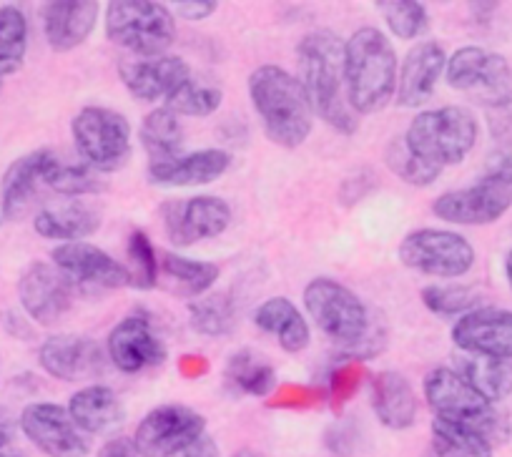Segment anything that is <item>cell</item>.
<instances>
[{"mask_svg": "<svg viewBox=\"0 0 512 457\" xmlns=\"http://www.w3.org/2000/svg\"><path fill=\"white\" fill-rule=\"evenodd\" d=\"M304 309L352 362L369 360L387 345L382 319L372 317L367 304L337 279H312L304 287Z\"/></svg>", "mask_w": 512, "mask_h": 457, "instance_id": "6da1fadb", "label": "cell"}, {"mask_svg": "<svg viewBox=\"0 0 512 457\" xmlns=\"http://www.w3.org/2000/svg\"><path fill=\"white\" fill-rule=\"evenodd\" d=\"M297 71L319 119L342 136L357 134L359 119L344 83V43L337 33L327 28L307 33L297 46Z\"/></svg>", "mask_w": 512, "mask_h": 457, "instance_id": "7a4b0ae2", "label": "cell"}, {"mask_svg": "<svg viewBox=\"0 0 512 457\" xmlns=\"http://www.w3.org/2000/svg\"><path fill=\"white\" fill-rule=\"evenodd\" d=\"M249 98L272 144L299 149L309 139L317 113L299 78L287 68L267 63L251 71Z\"/></svg>", "mask_w": 512, "mask_h": 457, "instance_id": "3957f363", "label": "cell"}, {"mask_svg": "<svg viewBox=\"0 0 512 457\" xmlns=\"http://www.w3.org/2000/svg\"><path fill=\"white\" fill-rule=\"evenodd\" d=\"M397 53L379 28L364 26L344 43V83L352 111L377 113L395 98Z\"/></svg>", "mask_w": 512, "mask_h": 457, "instance_id": "277c9868", "label": "cell"}, {"mask_svg": "<svg viewBox=\"0 0 512 457\" xmlns=\"http://www.w3.org/2000/svg\"><path fill=\"white\" fill-rule=\"evenodd\" d=\"M512 209V149L495 151L475 184L445 191L435 199L437 219L457 226H487Z\"/></svg>", "mask_w": 512, "mask_h": 457, "instance_id": "5b68a950", "label": "cell"}, {"mask_svg": "<svg viewBox=\"0 0 512 457\" xmlns=\"http://www.w3.org/2000/svg\"><path fill=\"white\" fill-rule=\"evenodd\" d=\"M425 400L435 417L457 422L485 435L492 445L510 440V417L477 395L452 367H437L425 377Z\"/></svg>", "mask_w": 512, "mask_h": 457, "instance_id": "8992f818", "label": "cell"}, {"mask_svg": "<svg viewBox=\"0 0 512 457\" xmlns=\"http://www.w3.org/2000/svg\"><path fill=\"white\" fill-rule=\"evenodd\" d=\"M477 139L480 124L465 106H442L417 113L405 134L407 146L437 169L462 164L475 149Z\"/></svg>", "mask_w": 512, "mask_h": 457, "instance_id": "52a82bcc", "label": "cell"}, {"mask_svg": "<svg viewBox=\"0 0 512 457\" xmlns=\"http://www.w3.org/2000/svg\"><path fill=\"white\" fill-rule=\"evenodd\" d=\"M106 36L134 58L164 56L176 38V18L156 0H116L106 6Z\"/></svg>", "mask_w": 512, "mask_h": 457, "instance_id": "ba28073f", "label": "cell"}, {"mask_svg": "<svg viewBox=\"0 0 512 457\" xmlns=\"http://www.w3.org/2000/svg\"><path fill=\"white\" fill-rule=\"evenodd\" d=\"M73 144L96 174H113L131 159V124L106 106H83L71 121Z\"/></svg>", "mask_w": 512, "mask_h": 457, "instance_id": "9c48e42d", "label": "cell"}, {"mask_svg": "<svg viewBox=\"0 0 512 457\" xmlns=\"http://www.w3.org/2000/svg\"><path fill=\"white\" fill-rule=\"evenodd\" d=\"M445 78L450 88L467 93L490 111L512 106V68L505 56L482 46H462L447 56Z\"/></svg>", "mask_w": 512, "mask_h": 457, "instance_id": "30bf717a", "label": "cell"}, {"mask_svg": "<svg viewBox=\"0 0 512 457\" xmlns=\"http://www.w3.org/2000/svg\"><path fill=\"white\" fill-rule=\"evenodd\" d=\"M475 259V247L447 229H415L400 244V262L427 277L460 279L475 267Z\"/></svg>", "mask_w": 512, "mask_h": 457, "instance_id": "8fae6325", "label": "cell"}, {"mask_svg": "<svg viewBox=\"0 0 512 457\" xmlns=\"http://www.w3.org/2000/svg\"><path fill=\"white\" fill-rule=\"evenodd\" d=\"M206 435V420L186 405H161L139 422L134 447L139 457H174Z\"/></svg>", "mask_w": 512, "mask_h": 457, "instance_id": "7c38bea8", "label": "cell"}, {"mask_svg": "<svg viewBox=\"0 0 512 457\" xmlns=\"http://www.w3.org/2000/svg\"><path fill=\"white\" fill-rule=\"evenodd\" d=\"M161 224L174 247H194L216 239L229 229L231 206L219 196H191L161 204Z\"/></svg>", "mask_w": 512, "mask_h": 457, "instance_id": "4fadbf2b", "label": "cell"}, {"mask_svg": "<svg viewBox=\"0 0 512 457\" xmlns=\"http://www.w3.org/2000/svg\"><path fill=\"white\" fill-rule=\"evenodd\" d=\"M53 267L71 282L76 292H98V289L131 287L126 264L116 262L101 247L88 242L58 244L51 254Z\"/></svg>", "mask_w": 512, "mask_h": 457, "instance_id": "5bb4252c", "label": "cell"}, {"mask_svg": "<svg viewBox=\"0 0 512 457\" xmlns=\"http://www.w3.org/2000/svg\"><path fill=\"white\" fill-rule=\"evenodd\" d=\"M21 430L43 455L48 457H86V432L73 422L68 407L56 402H33L21 412Z\"/></svg>", "mask_w": 512, "mask_h": 457, "instance_id": "9a60e30c", "label": "cell"}, {"mask_svg": "<svg viewBox=\"0 0 512 457\" xmlns=\"http://www.w3.org/2000/svg\"><path fill=\"white\" fill-rule=\"evenodd\" d=\"M452 342L465 355L512 360V312L502 307L472 309L455 322Z\"/></svg>", "mask_w": 512, "mask_h": 457, "instance_id": "2e32d148", "label": "cell"}, {"mask_svg": "<svg viewBox=\"0 0 512 457\" xmlns=\"http://www.w3.org/2000/svg\"><path fill=\"white\" fill-rule=\"evenodd\" d=\"M106 350L113 367L126 375H136V372H144L166 360L164 339L156 334L151 319L141 317V314L123 317L111 329Z\"/></svg>", "mask_w": 512, "mask_h": 457, "instance_id": "e0dca14e", "label": "cell"}, {"mask_svg": "<svg viewBox=\"0 0 512 457\" xmlns=\"http://www.w3.org/2000/svg\"><path fill=\"white\" fill-rule=\"evenodd\" d=\"M76 289L53 264L33 262L18 279V299L28 317L38 324H56L68 314Z\"/></svg>", "mask_w": 512, "mask_h": 457, "instance_id": "ac0fdd59", "label": "cell"}, {"mask_svg": "<svg viewBox=\"0 0 512 457\" xmlns=\"http://www.w3.org/2000/svg\"><path fill=\"white\" fill-rule=\"evenodd\" d=\"M118 76L126 91L144 103L166 101L181 83L191 78V68L179 56L126 58L118 63Z\"/></svg>", "mask_w": 512, "mask_h": 457, "instance_id": "d6986e66", "label": "cell"}, {"mask_svg": "<svg viewBox=\"0 0 512 457\" xmlns=\"http://www.w3.org/2000/svg\"><path fill=\"white\" fill-rule=\"evenodd\" d=\"M38 365L61 382H81L101 375L106 362L101 347L91 337L53 334L38 347Z\"/></svg>", "mask_w": 512, "mask_h": 457, "instance_id": "ffe728a7", "label": "cell"}, {"mask_svg": "<svg viewBox=\"0 0 512 457\" xmlns=\"http://www.w3.org/2000/svg\"><path fill=\"white\" fill-rule=\"evenodd\" d=\"M58 156L48 149L31 151L13 161L0 181V214L18 221L33 209L41 189H46V174Z\"/></svg>", "mask_w": 512, "mask_h": 457, "instance_id": "44dd1931", "label": "cell"}, {"mask_svg": "<svg viewBox=\"0 0 512 457\" xmlns=\"http://www.w3.org/2000/svg\"><path fill=\"white\" fill-rule=\"evenodd\" d=\"M445 66L447 53L437 41H420L410 48L397 73V103L402 108H417L430 101Z\"/></svg>", "mask_w": 512, "mask_h": 457, "instance_id": "7402d4cb", "label": "cell"}, {"mask_svg": "<svg viewBox=\"0 0 512 457\" xmlns=\"http://www.w3.org/2000/svg\"><path fill=\"white\" fill-rule=\"evenodd\" d=\"M231 156L224 149H201L191 154H179L166 161H151V184L186 189V186H206L221 179L229 171Z\"/></svg>", "mask_w": 512, "mask_h": 457, "instance_id": "603a6c76", "label": "cell"}, {"mask_svg": "<svg viewBox=\"0 0 512 457\" xmlns=\"http://www.w3.org/2000/svg\"><path fill=\"white\" fill-rule=\"evenodd\" d=\"M101 6L93 0H53L43 8V33L56 53L83 46L93 33Z\"/></svg>", "mask_w": 512, "mask_h": 457, "instance_id": "cb8c5ba5", "label": "cell"}, {"mask_svg": "<svg viewBox=\"0 0 512 457\" xmlns=\"http://www.w3.org/2000/svg\"><path fill=\"white\" fill-rule=\"evenodd\" d=\"M372 410L390 430H407L417 420V395L400 372L384 370L372 380Z\"/></svg>", "mask_w": 512, "mask_h": 457, "instance_id": "d4e9b609", "label": "cell"}, {"mask_svg": "<svg viewBox=\"0 0 512 457\" xmlns=\"http://www.w3.org/2000/svg\"><path fill=\"white\" fill-rule=\"evenodd\" d=\"M68 412L86 435H108L126 417L121 397L106 385H88L78 390L68 402Z\"/></svg>", "mask_w": 512, "mask_h": 457, "instance_id": "484cf974", "label": "cell"}, {"mask_svg": "<svg viewBox=\"0 0 512 457\" xmlns=\"http://www.w3.org/2000/svg\"><path fill=\"white\" fill-rule=\"evenodd\" d=\"M254 324L262 332L274 334L279 339V347L289 355L307 350L309 339H312L309 322L287 297H272L259 304V309L254 312Z\"/></svg>", "mask_w": 512, "mask_h": 457, "instance_id": "4316f807", "label": "cell"}, {"mask_svg": "<svg viewBox=\"0 0 512 457\" xmlns=\"http://www.w3.org/2000/svg\"><path fill=\"white\" fill-rule=\"evenodd\" d=\"M98 226H101L98 211L81 204V201L46 206V209L38 211L36 219H33V229H36L38 237L61 244L83 242V239L91 237V234L96 232Z\"/></svg>", "mask_w": 512, "mask_h": 457, "instance_id": "83f0119b", "label": "cell"}, {"mask_svg": "<svg viewBox=\"0 0 512 457\" xmlns=\"http://www.w3.org/2000/svg\"><path fill=\"white\" fill-rule=\"evenodd\" d=\"M452 370L485 400L500 405L512 395V360H495V357L465 355L455 357Z\"/></svg>", "mask_w": 512, "mask_h": 457, "instance_id": "f1b7e54d", "label": "cell"}, {"mask_svg": "<svg viewBox=\"0 0 512 457\" xmlns=\"http://www.w3.org/2000/svg\"><path fill=\"white\" fill-rule=\"evenodd\" d=\"M159 277H164L169 292L186 299H199L216 284L219 267L211 262H199V259L166 252L159 259Z\"/></svg>", "mask_w": 512, "mask_h": 457, "instance_id": "f546056e", "label": "cell"}, {"mask_svg": "<svg viewBox=\"0 0 512 457\" xmlns=\"http://www.w3.org/2000/svg\"><path fill=\"white\" fill-rule=\"evenodd\" d=\"M141 146L151 161H166L174 156L184 154V126H181L179 116L171 113L166 106L154 108L144 116L139 129Z\"/></svg>", "mask_w": 512, "mask_h": 457, "instance_id": "4dcf8cb0", "label": "cell"}, {"mask_svg": "<svg viewBox=\"0 0 512 457\" xmlns=\"http://www.w3.org/2000/svg\"><path fill=\"white\" fill-rule=\"evenodd\" d=\"M432 447L437 457H492V442L457 422L432 420Z\"/></svg>", "mask_w": 512, "mask_h": 457, "instance_id": "1f68e13d", "label": "cell"}, {"mask_svg": "<svg viewBox=\"0 0 512 457\" xmlns=\"http://www.w3.org/2000/svg\"><path fill=\"white\" fill-rule=\"evenodd\" d=\"M226 380L244 395L267 397L277 390V370L264 357L244 350L236 352L226 365Z\"/></svg>", "mask_w": 512, "mask_h": 457, "instance_id": "d6a6232c", "label": "cell"}, {"mask_svg": "<svg viewBox=\"0 0 512 457\" xmlns=\"http://www.w3.org/2000/svg\"><path fill=\"white\" fill-rule=\"evenodd\" d=\"M28 51V18L21 8H0V78L21 71Z\"/></svg>", "mask_w": 512, "mask_h": 457, "instance_id": "836d02e7", "label": "cell"}, {"mask_svg": "<svg viewBox=\"0 0 512 457\" xmlns=\"http://www.w3.org/2000/svg\"><path fill=\"white\" fill-rule=\"evenodd\" d=\"M189 324L204 337H226L236 327V307L229 294H204L189 302Z\"/></svg>", "mask_w": 512, "mask_h": 457, "instance_id": "e575fe53", "label": "cell"}, {"mask_svg": "<svg viewBox=\"0 0 512 457\" xmlns=\"http://www.w3.org/2000/svg\"><path fill=\"white\" fill-rule=\"evenodd\" d=\"M221 98H224V93H221L219 86L199 81V78L191 76L189 81L181 83V86L166 98L164 106L169 108L171 113H176V116L204 119V116H211L214 111H219Z\"/></svg>", "mask_w": 512, "mask_h": 457, "instance_id": "d590c367", "label": "cell"}, {"mask_svg": "<svg viewBox=\"0 0 512 457\" xmlns=\"http://www.w3.org/2000/svg\"><path fill=\"white\" fill-rule=\"evenodd\" d=\"M384 161H387V166H390V171L397 179H402L410 186H420V189L422 186L435 184L442 174V169L422 161L420 156L407 146L405 136H397V139L390 141V146L384 151Z\"/></svg>", "mask_w": 512, "mask_h": 457, "instance_id": "8d00e7d4", "label": "cell"}, {"mask_svg": "<svg viewBox=\"0 0 512 457\" xmlns=\"http://www.w3.org/2000/svg\"><path fill=\"white\" fill-rule=\"evenodd\" d=\"M422 304L440 317H462L480 307V294L462 284H430L420 292Z\"/></svg>", "mask_w": 512, "mask_h": 457, "instance_id": "74e56055", "label": "cell"}, {"mask_svg": "<svg viewBox=\"0 0 512 457\" xmlns=\"http://www.w3.org/2000/svg\"><path fill=\"white\" fill-rule=\"evenodd\" d=\"M46 189L61 196H86L101 191L103 181L83 161L81 164H63L61 159H56L46 174Z\"/></svg>", "mask_w": 512, "mask_h": 457, "instance_id": "f35d334b", "label": "cell"}, {"mask_svg": "<svg viewBox=\"0 0 512 457\" xmlns=\"http://www.w3.org/2000/svg\"><path fill=\"white\" fill-rule=\"evenodd\" d=\"M384 23L390 28V33L400 41H417L422 33L427 31V8L425 3L417 0H392V3H382Z\"/></svg>", "mask_w": 512, "mask_h": 457, "instance_id": "ab89813d", "label": "cell"}, {"mask_svg": "<svg viewBox=\"0 0 512 457\" xmlns=\"http://www.w3.org/2000/svg\"><path fill=\"white\" fill-rule=\"evenodd\" d=\"M128 279L136 289H154L159 284V259H156L154 244L144 232H131L128 237Z\"/></svg>", "mask_w": 512, "mask_h": 457, "instance_id": "60d3db41", "label": "cell"}, {"mask_svg": "<svg viewBox=\"0 0 512 457\" xmlns=\"http://www.w3.org/2000/svg\"><path fill=\"white\" fill-rule=\"evenodd\" d=\"M359 377H362V367L352 360H349L347 365L339 367V370H334V375H332L334 407H342L344 402H349V397L359 390Z\"/></svg>", "mask_w": 512, "mask_h": 457, "instance_id": "b9f144b4", "label": "cell"}, {"mask_svg": "<svg viewBox=\"0 0 512 457\" xmlns=\"http://www.w3.org/2000/svg\"><path fill=\"white\" fill-rule=\"evenodd\" d=\"M174 11L186 21H204L211 13L219 11V3H214V0H181V3H176Z\"/></svg>", "mask_w": 512, "mask_h": 457, "instance_id": "7bdbcfd3", "label": "cell"}, {"mask_svg": "<svg viewBox=\"0 0 512 457\" xmlns=\"http://www.w3.org/2000/svg\"><path fill=\"white\" fill-rule=\"evenodd\" d=\"M304 400H307L309 405H314V402H317V392L307 390V387H284V390L277 395V405H287V407L304 405Z\"/></svg>", "mask_w": 512, "mask_h": 457, "instance_id": "ee69618b", "label": "cell"}, {"mask_svg": "<svg viewBox=\"0 0 512 457\" xmlns=\"http://www.w3.org/2000/svg\"><path fill=\"white\" fill-rule=\"evenodd\" d=\"M98 457H139V452H136L134 442L131 440L113 437V440H108L106 445L98 450Z\"/></svg>", "mask_w": 512, "mask_h": 457, "instance_id": "f6af8a7d", "label": "cell"}, {"mask_svg": "<svg viewBox=\"0 0 512 457\" xmlns=\"http://www.w3.org/2000/svg\"><path fill=\"white\" fill-rule=\"evenodd\" d=\"M181 457H219V447H216V442L209 435H204L189 450L181 452Z\"/></svg>", "mask_w": 512, "mask_h": 457, "instance_id": "bcb514c9", "label": "cell"}, {"mask_svg": "<svg viewBox=\"0 0 512 457\" xmlns=\"http://www.w3.org/2000/svg\"><path fill=\"white\" fill-rule=\"evenodd\" d=\"M206 372H209V365H206L204 357H194V355L181 357V375H184V377H191V380H196V377L206 375Z\"/></svg>", "mask_w": 512, "mask_h": 457, "instance_id": "7dc6e473", "label": "cell"}, {"mask_svg": "<svg viewBox=\"0 0 512 457\" xmlns=\"http://www.w3.org/2000/svg\"><path fill=\"white\" fill-rule=\"evenodd\" d=\"M16 437V422L8 412H0V450H8Z\"/></svg>", "mask_w": 512, "mask_h": 457, "instance_id": "c3c4849f", "label": "cell"}, {"mask_svg": "<svg viewBox=\"0 0 512 457\" xmlns=\"http://www.w3.org/2000/svg\"><path fill=\"white\" fill-rule=\"evenodd\" d=\"M505 279H507V284H510V292H512V249L507 252V257H505Z\"/></svg>", "mask_w": 512, "mask_h": 457, "instance_id": "681fc988", "label": "cell"}, {"mask_svg": "<svg viewBox=\"0 0 512 457\" xmlns=\"http://www.w3.org/2000/svg\"><path fill=\"white\" fill-rule=\"evenodd\" d=\"M0 457H26V455L18 450H0Z\"/></svg>", "mask_w": 512, "mask_h": 457, "instance_id": "f907efd6", "label": "cell"}, {"mask_svg": "<svg viewBox=\"0 0 512 457\" xmlns=\"http://www.w3.org/2000/svg\"><path fill=\"white\" fill-rule=\"evenodd\" d=\"M234 457H256V455H254V452H249V450H239Z\"/></svg>", "mask_w": 512, "mask_h": 457, "instance_id": "816d5d0a", "label": "cell"}, {"mask_svg": "<svg viewBox=\"0 0 512 457\" xmlns=\"http://www.w3.org/2000/svg\"><path fill=\"white\" fill-rule=\"evenodd\" d=\"M0 221H3V214H0Z\"/></svg>", "mask_w": 512, "mask_h": 457, "instance_id": "f5cc1de1", "label": "cell"}]
</instances>
